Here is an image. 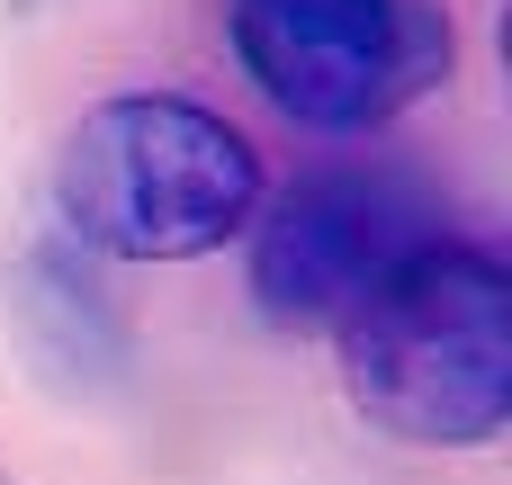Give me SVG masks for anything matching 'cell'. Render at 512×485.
<instances>
[{"label": "cell", "mask_w": 512, "mask_h": 485, "mask_svg": "<svg viewBox=\"0 0 512 485\" xmlns=\"http://www.w3.org/2000/svg\"><path fill=\"white\" fill-rule=\"evenodd\" d=\"M342 396L405 450H486L512 423V270L432 234L342 324Z\"/></svg>", "instance_id": "1"}, {"label": "cell", "mask_w": 512, "mask_h": 485, "mask_svg": "<svg viewBox=\"0 0 512 485\" xmlns=\"http://www.w3.org/2000/svg\"><path fill=\"white\" fill-rule=\"evenodd\" d=\"M54 207L108 261H135V270L207 261L261 216V153L243 126H225L198 99H171V90L99 99L63 135Z\"/></svg>", "instance_id": "2"}, {"label": "cell", "mask_w": 512, "mask_h": 485, "mask_svg": "<svg viewBox=\"0 0 512 485\" xmlns=\"http://www.w3.org/2000/svg\"><path fill=\"white\" fill-rule=\"evenodd\" d=\"M225 36L252 90L315 135H369L459 63L441 0H234Z\"/></svg>", "instance_id": "3"}, {"label": "cell", "mask_w": 512, "mask_h": 485, "mask_svg": "<svg viewBox=\"0 0 512 485\" xmlns=\"http://www.w3.org/2000/svg\"><path fill=\"white\" fill-rule=\"evenodd\" d=\"M252 297L279 333H324L342 324L405 252L441 234V207L405 171H315L297 180L270 216H252Z\"/></svg>", "instance_id": "4"}, {"label": "cell", "mask_w": 512, "mask_h": 485, "mask_svg": "<svg viewBox=\"0 0 512 485\" xmlns=\"http://www.w3.org/2000/svg\"><path fill=\"white\" fill-rule=\"evenodd\" d=\"M0 485H9V468H0Z\"/></svg>", "instance_id": "5"}]
</instances>
